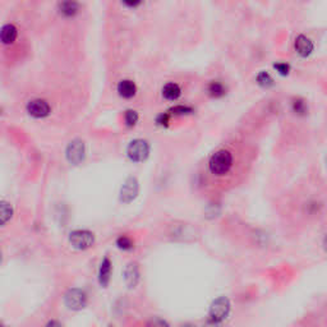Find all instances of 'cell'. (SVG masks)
<instances>
[{
    "label": "cell",
    "instance_id": "obj_15",
    "mask_svg": "<svg viewBox=\"0 0 327 327\" xmlns=\"http://www.w3.org/2000/svg\"><path fill=\"white\" fill-rule=\"evenodd\" d=\"M180 94H182V90L174 82H169L162 89V96L169 101H175L180 96Z\"/></svg>",
    "mask_w": 327,
    "mask_h": 327
},
{
    "label": "cell",
    "instance_id": "obj_8",
    "mask_svg": "<svg viewBox=\"0 0 327 327\" xmlns=\"http://www.w3.org/2000/svg\"><path fill=\"white\" fill-rule=\"evenodd\" d=\"M50 112H51V107H50L49 102L42 99H35L27 104V113L36 119L47 117Z\"/></svg>",
    "mask_w": 327,
    "mask_h": 327
},
{
    "label": "cell",
    "instance_id": "obj_16",
    "mask_svg": "<svg viewBox=\"0 0 327 327\" xmlns=\"http://www.w3.org/2000/svg\"><path fill=\"white\" fill-rule=\"evenodd\" d=\"M207 94L213 99H220L226 94V87L220 80H211L207 86Z\"/></svg>",
    "mask_w": 327,
    "mask_h": 327
},
{
    "label": "cell",
    "instance_id": "obj_9",
    "mask_svg": "<svg viewBox=\"0 0 327 327\" xmlns=\"http://www.w3.org/2000/svg\"><path fill=\"white\" fill-rule=\"evenodd\" d=\"M294 50L301 58H308L313 52L314 44L306 35H298L294 40Z\"/></svg>",
    "mask_w": 327,
    "mask_h": 327
},
{
    "label": "cell",
    "instance_id": "obj_20",
    "mask_svg": "<svg viewBox=\"0 0 327 327\" xmlns=\"http://www.w3.org/2000/svg\"><path fill=\"white\" fill-rule=\"evenodd\" d=\"M12 215H13V210H12L11 205L7 203L6 201L2 202V224L6 225L8 223V220H11Z\"/></svg>",
    "mask_w": 327,
    "mask_h": 327
},
{
    "label": "cell",
    "instance_id": "obj_5",
    "mask_svg": "<svg viewBox=\"0 0 327 327\" xmlns=\"http://www.w3.org/2000/svg\"><path fill=\"white\" fill-rule=\"evenodd\" d=\"M64 303L68 309L72 311H79V309L85 308L87 304V295L84 290L74 288L67 291L64 295Z\"/></svg>",
    "mask_w": 327,
    "mask_h": 327
},
{
    "label": "cell",
    "instance_id": "obj_14",
    "mask_svg": "<svg viewBox=\"0 0 327 327\" xmlns=\"http://www.w3.org/2000/svg\"><path fill=\"white\" fill-rule=\"evenodd\" d=\"M18 36V31H17L16 26L13 24H6L2 29V42L4 45H12L17 40Z\"/></svg>",
    "mask_w": 327,
    "mask_h": 327
},
{
    "label": "cell",
    "instance_id": "obj_26",
    "mask_svg": "<svg viewBox=\"0 0 327 327\" xmlns=\"http://www.w3.org/2000/svg\"><path fill=\"white\" fill-rule=\"evenodd\" d=\"M324 246H326V251H327V236L324 238Z\"/></svg>",
    "mask_w": 327,
    "mask_h": 327
},
{
    "label": "cell",
    "instance_id": "obj_21",
    "mask_svg": "<svg viewBox=\"0 0 327 327\" xmlns=\"http://www.w3.org/2000/svg\"><path fill=\"white\" fill-rule=\"evenodd\" d=\"M169 112L170 114L173 115H188V114H192L193 109L189 106H184V105H177V106L172 107Z\"/></svg>",
    "mask_w": 327,
    "mask_h": 327
},
{
    "label": "cell",
    "instance_id": "obj_22",
    "mask_svg": "<svg viewBox=\"0 0 327 327\" xmlns=\"http://www.w3.org/2000/svg\"><path fill=\"white\" fill-rule=\"evenodd\" d=\"M124 120L128 127H133L138 122V114L134 110H127L124 114Z\"/></svg>",
    "mask_w": 327,
    "mask_h": 327
},
{
    "label": "cell",
    "instance_id": "obj_2",
    "mask_svg": "<svg viewBox=\"0 0 327 327\" xmlns=\"http://www.w3.org/2000/svg\"><path fill=\"white\" fill-rule=\"evenodd\" d=\"M231 304L226 296H219L211 303L208 311V322L211 324H220L225 321L230 313Z\"/></svg>",
    "mask_w": 327,
    "mask_h": 327
},
{
    "label": "cell",
    "instance_id": "obj_24",
    "mask_svg": "<svg viewBox=\"0 0 327 327\" xmlns=\"http://www.w3.org/2000/svg\"><path fill=\"white\" fill-rule=\"evenodd\" d=\"M156 123H157L158 125H161V127H168L170 123V114L169 113H162V114H160L157 117V119H156Z\"/></svg>",
    "mask_w": 327,
    "mask_h": 327
},
{
    "label": "cell",
    "instance_id": "obj_18",
    "mask_svg": "<svg viewBox=\"0 0 327 327\" xmlns=\"http://www.w3.org/2000/svg\"><path fill=\"white\" fill-rule=\"evenodd\" d=\"M291 110H293L294 114L298 115V117H304V115H307V113H308V106H307V102L304 101L303 99L296 97V99H294L293 101H291Z\"/></svg>",
    "mask_w": 327,
    "mask_h": 327
},
{
    "label": "cell",
    "instance_id": "obj_17",
    "mask_svg": "<svg viewBox=\"0 0 327 327\" xmlns=\"http://www.w3.org/2000/svg\"><path fill=\"white\" fill-rule=\"evenodd\" d=\"M256 82H257L258 86H261L262 89H271V87L275 85V80H274L272 75L268 72H265V70L258 73L257 77H256Z\"/></svg>",
    "mask_w": 327,
    "mask_h": 327
},
{
    "label": "cell",
    "instance_id": "obj_12",
    "mask_svg": "<svg viewBox=\"0 0 327 327\" xmlns=\"http://www.w3.org/2000/svg\"><path fill=\"white\" fill-rule=\"evenodd\" d=\"M118 94L124 99H132L137 92V87H135L134 82L129 79H123L120 80L118 85Z\"/></svg>",
    "mask_w": 327,
    "mask_h": 327
},
{
    "label": "cell",
    "instance_id": "obj_23",
    "mask_svg": "<svg viewBox=\"0 0 327 327\" xmlns=\"http://www.w3.org/2000/svg\"><path fill=\"white\" fill-rule=\"evenodd\" d=\"M274 68H275L276 72H278L280 75H283V77H285V75H288L289 73H290V65H289L288 63H284V62L275 63V64H274Z\"/></svg>",
    "mask_w": 327,
    "mask_h": 327
},
{
    "label": "cell",
    "instance_id": "obj_11",
    "mask_svg": "<svg viewBox=\"0 0 327 327\" xmlns=\"http://www.w3.org/2000/svg\"><path fill=\"white\" fill-rule=\"evenodd\" d=\"M112 278V262L107 257H105L101 261V265L99 268V283L102 288H106L110 283Z\"/></svg>",
    "mask_w": 327,
    "mask_h": 327
},
{
    "label": "cell",
    "instance_id": "obj_25",
    "mask_svg": "<svg viewBox=\"0 0 327 327\" xmlns=\"http://www.w3.org/2000/svg\"><path fill=\"white\" fill-rule=\"evenodd\" d=\"M123 3L127 7H130V8H134V7L140 6L142 3V0H123Z\"/></svg>",
    "mask_w": 327,
    "mask_h": 327
},
{
    "label": "cell",
    "instance_id": "obj_19",
    "mask_svg": "<svg viewBox=\"0 0 327 327\" xmlns=\"http://www.w3.org/2000/svg\"><path fill=\"white\" fill-rule=\"evenodd\" d=\"M117 246L119 250L129 251L133 248V240L127 235H122L117 239Z\"/></svg>",
    "mask_w": 327,
    "mask_h": 327
},
{
    "label": "cell",
    "instance_id": "obj_6",
    "mask_svg": "<svg viewBox=\"0 0 327 327\" xmlns=\"http://www.w3.org/2000/svg\"><path fill=\"white\" fill-rule=\"evenodd\" d=\"M85 155H86V148H85V143L80 140L72 141L65 150L67 160L72 165H78L82 162L85 160Z\"/></svg>",
    "mask_w": 327,
    "mask_h": 327
},
{
    "label": "cell",
    "instance_id": "obj_13",
    "mask_svg": "<svg viewBox=\"0 0 327 327\" xmlns=\"http://www.w3.org/2000/svg\"><path fill=\"white\" fill-rule=\"evenodd\" d=\"M79 4L77 0H62L59 4V12L64 17H73L78 13Z\"/></svg>",
    "mask_w": 327,
    "mask_h": 327
},
{
    "label": "cell",
    "instance_id": "obj_7",
    "mask_svg": "<svg viewBox=\"0 0 327 327\" xmlns=\"http://www.w3.org/2000/svg\"><path fill=\"white\" fill-rule=\"evenodd\" d=\"M138 190H140L138 180L134 177L127 178L120 189V201L123 203H130L138 196Z\"/></svg>",
    "mask_w": 327,
    "mask_h": 327
},
{
    "label": "cell",
    "instance_id": "obj_1",
    "mask_svg": "<svg viewBox=\"0 0 327 327\" xmlns=\"http://www.w3.org/2000/svg\"><path fill=\"white\" fill-rule=\"evenodd\" d=\"M234 164L233 153L229 150H219L208 161V170L215 177H225L229 174Z\"/></svg>",
    "mask_w": 327,
    "mask_h": 327
},
{
    "label": "cell",
    "instance_id": "obj_10",
    "mask_svg": "<svg viewBox=\"0 0 327 327\" xmlns=\"http://www.w3.org/2000/svg\"><path fill=\"white\" fill-rule=\"evenodd\" d=\"M124 280L128 288H134L140 281V268L135 262H130L124 268Z\"/></svg>",
    "mask_w": 327,
    "mask_h": 327
},
{
    "label": "cell",
    "instance_id": "obj_3",
    "mask_svg": "<svg viewBox=\"0 0 327 327\" xmlns=\"http://www.w3.org/2000/svg\"><path fill=\"white\" fill-rule=\"evenodd\" d=\"M127 155L134 162H142L150 155V145L141 138L132 141L127 148Z\"/></svg>",
    "mask_w": 327,
    "mask_h": 327
},
{
    "label": "cell",
    "instance_id": "obj_4",
    "mask_svg": "<svg viewBox=\"0 0 327 327\" xmlns=\"http://www.w3.org/2000/svg\"><path fill=\"white\" fill-rule=\"evenodd\" d=\"M69 243L75 250H87L95 243V236L89 230H74L69 234Z\"/></svg>",
    "mask_w": 327,
    "mask_h": 327
}]
</instances>
